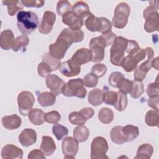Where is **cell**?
Returning a JSON list of instances; mask_svg holds the SVG:
<instances>
[{
	"label": "cell",
	"instance_id": "cell-1",
	"mask_svg": "<svg viewBox=\"0 0 159 159\" xmlns=\"http://www.w3.org/2000/svg\"><path fill=\"white\" fill-rule=\"evenodd\" d=\"M73 43H76V39L73 30L70 28L63 29L58 36L55 43L49 45V53L54 58L60 60Z\"/></svg>",
	"mask_w": 159,
	"mask_h": 159
},
{
	"label": "cell",
	"instance_id": "cell-2",
	"mask_svg": "<svg viewBox=\"0 0 159 159\" xmlns=\"http://www.w3.org/2000/svg\"><path fill=\"white\" fill-rule=\"evenodd\" d=\"M116 37L115 34L110 31L91 39L89 47L92 53V61L100 63L104 60L105 48L112 45Z\"/></svg>",
	"mask_w": 159,
	"mask_h": 159
},
{
	"label": "cell",
	"instance_id": "cell-3",
	"mask_svg": "<svg viewBox=\"0 0 159 159\" xmlns=\"http://www.w3.org/2000/svg\"><path fill=\"white\" fill-rule=\"evenodd\" d=\"M39 24L37 14L30 11H20L17 15V25L19 31L24 35H29L34 32Z\"/></svg>",
	"mask_w": 159,
	"mask_h": 159
},
{
	"label": "cell",
	"instance_id": "cell-4",
	"mask_svg": "<svg viewBox=\"0 0 159 159\" xmlns=\"http://www.w3.org/2000/svg\"><path fill=\"white\" fill-rule=\"evenodd\" d=\"M150 5L143 12V17L145 19L144 29L147 32L151 33L158 30L159 14L157 1H150Z\"/></svg>",
	"mask_w": 159,
	"mask_h": 159
},
{
	"label": "cell",
	"instance_id": "cell-5",
	"mask_svg": "<svg viewBox=\"0 0 159 159\" xmlns=\"http://www.w3.org/2000/svg\"><path fill=\"white\" fill-rule=\"evenodd\" d=\"M128 40L123 37H116L110 49V61L115 66H119L125 57Z\"/></svg>",
	"mask_w": 159,
	"mask_h": 159
},
{
	"label": "cell",
	"instance_id": "cell-6",
	"mask_svg": "<svg viewBox=\"0 0 159 159\" xmlns=\"http://www.w3.org/2000/svg\"><path fill=\"white\" fill-rule=\"evenodd\" d=\"M124 57L121 66L126 72H131L137 67L138 63L143 60L146 57L145 49L135 47L132 48Z\"/></svg>",
	"mask_w": 159,
	"mask_h": 159
},
{
	"label": "cell",
	"instance_id": "cell-7",
	"mask_svg": "<svg viewBox=\"0 0 159 159\" xmlns=\"http://www.w3.org/2000/svg\"><path fill=\"white\" fill-rule=\"evenodd\" d=\"M61 93L67 97L75 96L83 99L85 98L87 91L84 87L83 80L81 78H76L70 80L65 83Z\"/></svg>",
	"mask_w": 159,
	"mask_h": 159
},
{
	"label": "cell",
	"instance_id": "cell-8",
	"mask_svg": "<svg viewBox=\"0 0 159 159\" xmlns=\"http://www.w3.org/2000/svg\"><path fill=\"white\" fill-rule=\"evenodd\" d=\"M130 12V8L127 3L122 2L118 4L115 8L111 24L117 29L124 28L128 22Z\"/></svg>",
	"mask_w": 159,
	"mask_h": 159
},
{
	"label": "cell",
	"instance_id": "cell-9",
	"mask_svg": "<svg viewBox=\"0 0 159 159\" xmlns=\"http://www.w3.org/2000/svg\"><path fill=\"white\" fill-rule=\"evenodd\" d=\"M109 148L108 143L106 139L102 137H96L93 139L91 145V159L109 158L106 155Z\"/></svg>",
	"mask_w": 159,
	"mask_h": 159
},
{
	"label": "cell",
	"instance_id": "cell-10",
	"mask_svg": "<svg viewBox=\"0 0 159 159\" xmlns=\"http://www.w3.org/2000/svg\"><path fill=\"white\" fill-rule=\"evenodd\" d=\"M145 49L146 55H147V59L137 66L134 71V80L137 81H142L148 71L152 68V61L153 59L154 51L151 47H147Z\"/></svg>",
	"mask_w": 159,
	"mask_h": 159
},
{
	"label": "cell",
	"instance_id": "cell-11",
	"mask_svg": "<svg viewBox=\"0 0 159 159\" xmlns=\"http://www.w3.org/2000/svg\"><path fill=\"white\" fill-rule=\"evenodd\" d=\"M35 102V98L33 94L28 91L20 92L17 96V103L19 113L26 116L32 109Z\"/></svg>",
	"mask_w": 159,
	"mask_h": 159
},
{
	"label": "cell",
	"instance_id": "cell-12",
	"mask_svg": "<svg viewBox=\"0 0 159 159\" xmlns=\"http://www.w3.org/2000/svg\"><path fill=\"white\" fill-rule=\"evenodd\" d=\"M78 142L72 137L65 138L61 143V150L65 158H74L79 149Z\"/></svg>",
	"mask_w": 159,
	"mask_h": 159
},
{
	"label": "cell",
	"instance_id": "cell-13",
	"mask_svg": "<svg viewBox=\"0 0 159 159\" xmlns=\"http://www.w3.org/2000/svg\"><path fill=\"white\" fill-rule=\"evenodd\" d=\"M45 83L51 93L55 96L59 95L62 93V89L65 84V82L59 76L55 74H50L46 77Z\"/></svg>",
	"mask_w": 159,
	"mask_h": 159
},
{
	"label": "cell",
	"instance_id": "cell-14",
	"mask_svg": "<svg viewBox=\"0 0 159 159\" xmlns=\"http://www.w3.org/2000/svg\"><path fill=\"white\" fill-rule=\"evenodd\" d=\"M56 14L53 12L50 11H45L39 26V32L43 34H49L53 29Z\"/></svg>",
	"mask_w": 159,
	"mask_h": 159
},
{
	"label": "cell",
	"instance_id": "cell-15",
	"mask_svg": "<svg viewBox=\"0 0 159 159\" xmlns=\"http://www.w3.org/2000/svg\"><path fill=\"white\" fill-rule=\"evenodd\" d=\"M59 70L64 76L66 77H73L80 74L81 71V65L76 64L70 58L61 63Z\"/></svg>",
	"mask_w": 159,
	"mask_h": 159
},
{
	"label": "cell",
	"instance_id": "cell-16",
	"mask_svg": "<svg viewBox=\"0 0 159 159\" xmlns=\"http://www.w3.org/2000/svg\"><path fill=\"white\" fill-rule=\"evenodd\" d=\"M1 157L3 159H22L23 151L16 145L7 144L2 147Z\"/></svg>",
	"mask_w": 159,
	"mask_h": 159
},
{
	"label": "cell",
	"instance_id": "cell-17",
	"mask_svg": "<svg viewBox=\"0 0 159 159\" xmlns=\"http://www.w3.org/2000/svg\"><path fill=\"white\" fill-rule=\"evenodd\" d=\"M19 141L23 147H29L36 142L37 132L32 129H25L19 134Z\"/></svg>",
	"mask_w": 159,
	"mask_h": 159
},
{
	"label": "cell",
	"instance_id": "cell-18",
	"mask_svg": "<svg viewBox=\"0 0 159 159\" xmlns=\"http://www.w3.org/2000/svg\"><path fill=\"white\" fill-rule=\"evenodd\" d=\"M62 22L73 29H80L83 25V19L76 16L71 11L67 12L62 16Z\"/></svg>",
	"mask_w": 159,
	"mask_h": 159
},
{
	"label": "cell",
	"instance_id": "cell-19",
	"mask_svg": "<svg viewBox=\"0 0 159 159\" xmlns=\"http://www.w3.org/2000/svg\"><path fill=\"white\" fill-rule=\"evenodd\" d=\"M92 53L89 49L81 48L73 54L71 60L76 64L81 65L92 61Z\"/></svg>",
	"mask_w": 159,
	"mask_h": 159
},
{
	"label": "cell",
	"instance_id": "cell-20",
	"mask_svg": "<svg viewBox=\"0 0 159 159\" xmlns=\"http://www.w3.org/2000/svg\"><path fill=\"white\" fill-rule=\"evenodd\" d=\"M1 122L5 129L7 130H15L20 127L22 120L19 116L12 114L4 116L1 119Z\"/></svg>",
	"mask_w": 159,
	"mask_h": 159
},
{
	"label": "cell",
	"instance_id": "cell-21",
	"mask_svg": "<svg viewBox=\"0 0 159 159\" xmlns=\"http://www.w3.org/2000/svg\"><path fill=\"white\" fill-rule=\"evenodd\" d=\"M14 40V35L11 30L6 29L2 31L0 36L1 48L5 50H9L12 47Z\"/></svg>",
	"mask_w": 159,
	"mask_h": 159
},
{
	"label": "cell",
	"instance_id": "cell-22",
	"mask_svg": "<svg viewBox=\"0 0 159 159\" xmlns=\"http://www.w3.org/2000/svg\"><path fill=\"white\" fill-rule=\"evenodd\" d=\"M56 145L53 139L47 135H43L42 138L40 149L47 156L52 155L56 150Z\"/></svg>",
	"mask_w": 159,
	"mask_h": 159
},
{
	"label": "cell",
	"instance_id": "cell-23",
	"mask_svg": "<svg viewBox=\"0 0 159 159\" xmlns=\"http://www.w3.org/2000/svg\"><path fill=\"white\" fill-rule=\"evenodd\" d=\"M71 11L78 17L83 19L88 17L90 12L88 5L83 1H78L72 7Z\"/></svg>",
	"mask_w": 159,
	"mask_h": 159
},
{
	"label": "cell",
	"instance_id": "cell-24",
	"mask_svg": "<svg viewBox=\"0 0 159 159\" xmlns=\"http://www.w3.org/2000/svg\"><path fill=\"white\" fill-rule=\"evenodd\" d=\"M29 43V38L27 35H21L18 36L14 41L12 45V50L14 52H24L26 50V48Z\"/></svg>",
	"mask_w": 159,
	"mask_h": 159
},
{
	"label": "cell",
	"instance_id": "cell-25",
	"mask_svg": "<svg viewBox=\"0 0 159 159\" xmlns=\"http://www.w3.org/2000/svg\"><path fill=\"white\" fill-rule=\"evenodd\" d=\"M44 112L38 108L32 109L29 112L28 117L31 123L35 125H40L45 122Z\"/></svg>",
	"mask_w": 159,
	"mask_h": 159
},
{
	"label": "cell",
	"instance_id": "cell-26",
	"mask_svg": "<svg viewBox=\"0 0 159 159\" xmlns=\"http://www.w3.org/2000/svg\"><path fill=\"white\" fill-rule=\"evenodd\" d=\"M73 137L80 143L87 140L89 136V129L84 125H78L73 130Z\"/></svg>",
	"mask_w": 159,
	"mask_h": 159
},
{
	"label": "cell",
	"instance_id": "cell-27",
	"mask_svg": "<svg viewBox=\"0 0 159 159\" xmlns=\"http://www.w3.org/2000/svg\"><path fill=\"white\" fill-rule=\"evenodd\" d=\"M153 152V147L149 143H143L139 147L135 159H149Z\"/></svg>",
	"mask_w": 159,
	"mask_h": 159
},
{
	"label": "cell",
	"instance_id": "cell-28",
	"mask_svg": "<svg viewBox=\"0 0 159 159\" xmlns=\"http://www.w3.org/2000/svg\"><path fill=\"white\" fill-rule=\"evenodd\" d=\"M37 100L42 107H48L55 104L56 96L51 92H43L38 95Z\"/></svg>",
	"mask_w": 159,
	"mask_h": 159
},
{
	"label": "cell",
	"instance_id": "cell-29",
	"mask_svg": "<svg viewBox=\"0 0 159 159\" xmlns=\"http://www.w3.org/2000/svg\"><path fill=\"white\" fill-rule=\"evenodd\" d=\"M88 99L89 103L94 106L101 105L103 102V91L98 88L90 91Z\"/></svg>",
	"mask_w": 159,
	"mask_h": 159
},
{
	"label": "cell",
	"instance_id": "cell-30",
	"mask_svg": "<svg viewBox=\"0 0 159 159\" xmlns=\"http://www.w3.org/2000/svg\"><path fill=\"white\" fill-rule=\"evenodd\" d=\"M122 134L126 142H131L139 135L138 127L133 125H127L122 127Z\"/></svg>",
	"mask_w": 159,
	"mask_h": 159
},
{
	"label": "cell",
	"instance_id": "cell-31",
	"mask_svg": "<svg viewBox=\"0 0 159 159\" xmlns=\"http://www.w3.org/2000/svg\"><path fill=\"white\" fill-rule=\"evenodd\" d=\"M2 3L7 6V12L10 16H14L17 11L22 10L24 8L21 2L17 0H4Z\"/></svg>",
	"mask_w": 159,
	"mask_h": 159
},
{
	"label": "cell",
	"instance_id": "cell-32",
	"mask_svg": "<svg viewBox=\"0 0 159 159\" xmlns=\"http://www.w3.org/2000/svg\"><path fill=\"white\" fill-rule=\"evenodd\" d=\"M122 127L120 125L115 126L110 132L111 139L116 144L120 145L126 142L122 134Z\"/></svg>",
	"mask_w": 159,
	"mask_h": 159
},
{
	"label": "cell",
	"instance_id": "cell-33",
	"mask_svg": "<svg viewBox=\"0 0 159 159\" xmlns=\"http://www.w3.org/2000/svg\"><path fill=\"white\" fill-rule=\"evenodd\" d=\"M98 119L103 124H109L114 119V112L108 107H102L99 111Z\"/></svg>",
	"mask_w": 159,
	"mask_h": 159
},
{
	"label": "cell",
	"instance_id": "cell-34",
	"mask_svg": "<svg viewBox=\"0 0 159 159\" xmlns=\"http://www.w3.org/2000/svg\"><path fill=\"white\" fill-rule=\"evenodd\" d=\"M112 29V24L106 17H97V32L106 34Z\"/></svg>",
	"mask_w": 159,
	"mask_h": 159
},
{
	"label": "cell",
	"instance_id": "cell-35",
	"mask_svg": "<svg viewBox=\"0 0 159 159\" xmlns=\"http://www.w3.org/2000/svg\"><path fill=\"white\" fill-rule=\"evenodd\" d=\"M145 122L148 126L158 127L159 124L158 112L154 110L147 111L145 116Z\"/></svg>",
	"mask_w": 159,
	"mask_h": 159
},
{
	"label": "cell",
	"instance_id": "cell-36",
	"mask_svg": "<svg viewBox=\"0 0 159 159\" xmlns=\"http://www.w3.org/2000/svg\"><path fill=\"white\" fill-rule=\"evenodd\" d=\"M132 81V86L129 94L132 98L137 99L140 98L144 92L143 84L142 81H137L135 80H133Z\"/></svg>",
	"mask_w": 159,
	"mask_h": 159
},
{
	"label": "cell",
	"instance_id": "cell-37",
	"mask_svg": "<svg viewBox=\"0 0 159 159\" xmlns=\"http://www.w3.org/2000/svg\"><path fill=\"white\" fill-rule=\"evenodd\" d=\"M117 99L114 106L118 111H123L126 109L127 106L128 101L127 94L119 90L117 91Z\"/></svg>",
	"mask_w": 159,
	"mask_h": 159
},
{
	"label": "cell",
	"instance_id": "cell-38",
	"mask_svg": "<svg viewBox=\"0 0 159 159\" xmlns=\"http://www.w3.org/2000/svg\"><path fill=\"white\" fill-rule=\"evenodd\" d=\"M117 99V92L113 91H109L108 88L106 86L103 90V102L108 105H114Z\"/></svg>",
	"mask_w": 159,
	"mask_h": 159
},
{
	"label": "cell",
	"instance_id": "cell-39",
	"mask_svg": "<svg viewBox=\"0 0 159 159\" xmlns=\"http://www.w3.org/2000/svg\"><path fill=\"white\" fill-rule=\"evenodd\" d=\"M52 132L58 140H62L68 134V130L67 127L57 123L53 125Z\"/></svg>",
	"mask_w": 159,
	"mask_h": 159
},
{
	"label": "cell",
	"instance_id": "cell-40",
	"mask_svg": "<svg viewBox=\"0 0 159 159\" xmlns=\"http://www.w3.org/2000/svg\"><path fill=\"white\" fill-rule=\"evenodd\" d=\"M70 122L73 125H83L87 119L80 111L72 112L68 116Z\"/></svg>",
	"mask_w": 159,
	"mask_h": 159
},
{
	"label": "cell",
	"instance_id": "cell-41",
	"mask_svg": "<svg viewBox=\"0 0 159 159\" xmlns=\"http://www.w3.org/2000/svg\"><path fill=\"white\" fill-rule=\"evenodd\" d=\"M42 61H46L50 66L52 71L59 69L61 63L60 60L54 58L49 53H46L43 55Z\"/></svg>",
	"mask_w": 159,
	"mask_h": 159
},
{
	"label": "cell",
	"instance_id": "cell-42",
	"mask_svg": "<svg viewBox=\"0 0 159 159\" xmlns=\"http://www.w3.org/2000/svg\"><path fill=\"white\" fill-rule=\"evenodd\" d=\"M124 78H125L124 75L121 72L114 71L110 75L108 79V82L111 86L117 88Z\"/></svg>",
	"mask_w": 159,
	"mask_h": 159
},
{
	"label": "cell",
	"instance_id": "cell-43",
	"mask_svg": "<svg viewBox=\"0 0 159 159\" xmlns=\"http://www.w3.org/2000/svg\"><path fill=\"white\" fill-rule=\"evenodd\" d=\"M72 6L68 1H59L57 5V12L59 16H63L65 13L71 11Z\"/></svg>",
	"mask_w": 159,
	"mask_h": 159
},
{
	"label": "cell",
	"instance_id": "cell-44",
	"mask_svg": "<svg viewBox=\"0 0 159 159\" xmlns=\"http://www.w3.org/2000/svg\"><path fill=\"white\" fill-rule=\"evenodd\" d=\"M107 71V66L102 63H97L93 65L91 70V73L94 75L96 77H102Z\"/></svg>",
	"mask_w": 159,
	"mask_h": 159
},
{
	"label": "cell",
	"instance_id": "cell-45",
	"mask_svg": "<svg viewBox=\"0 0 159 159\" xmlns=\"http://www.w3.org/2000/svg\"><path fill=\"white\" fill-rule=\"evenodd\" d=\"M84 86L88 88H94L96 86L98 83V78L90 73L87 74L83 80Z\"/></svg>",
	"mask_w": 159,
	"mask_h": 159
},
{
	"label": "cell",
	"instance_id": "cell-46",
	"mask_svg": "<svg viewBox=\"0 0 159 159\" xmlns=\"http://www.w3.org/2000/svg\"><path fill=\"white\" fill-rule=\"evenodd\" d=\"M38 74L41 77H47L52 71L50 66L44 61L40 62L37 67Z\"/></svg>",
	"mask_w": 159,
	"mask_h": 159
},
{
	"label": "cell",
	"instance_id": "cell-47",
	"mask_svg": "<svg viewBox=\"0 0 159 159\" xmlns=\"http://www.w3.org/2000/svg\"><path fill=\"white\" fill-rule=\"evenodd\" d=\"M61 118L60 113L57 111H52L45 114V121L50 124H57Z\"/></svg>",
	"mask_w": 159,
	"mask_h": 159
},
{
	"label": "cell",
	"instance_id": "cell-48",
	"mask_svg": "<svg viewBox=\"0 0 159 159\" xmlns=\"http://www.w3.org/2000/svg\"><path fill=\"white\" fill-rule=\"evenodd\" d=\"M96 19L93 13H90L84 21V25L88 30L91 32H96Z\"/></svg>",
	"mask_w": 159,
	"mask_h": 159
},
{
	"label": "cell",
	"instance_id": "cell-49",
	"mask_svg": "<svg viewBox=\"0 0 159 159\" xmlns=\"http://www.w3.org/2000/svg\"><path fill=\"white\" fill-rule=\"evenodd\" d=\"M132 86V81L127 78H124L123 80L121 81V83L119 84L117 88L119 89V91L127 94V93H130Z\"/></svg>",
	"mask_w": 159,
	"mask_h": 159
},
{
	"label": "cell",
	"instance_id": "cell-50",
	"mask_svg": "<svg viewBox=\"0 0 159 159\" xmlns=\"http://www.w3.org/2000/svg\"><path fill=\"white\" fill-rule=\"evenodd\" d=\"M146 92L150 98L158 96V83L157 80L155 83H150L148 85Z\"/></svg>",
	"mask_w": 159,
	"mask_h": 159
},
{
	"label": "cell",
	"instance_id": "cell-51",
	"mask_svg": "<svg viewBox=\"0 0 159 159\" xmlns=\"http://www.w3.org/2000/svg\"><path fill=\"white\" fill-rule=\"evenodd\" d=\"M22 5L25 6L27 7H42L45 2L43 1H36V0H25V1H20Z\"/></svg>",
	"mask_w": 159,
	"mask_h": 159
},
{
	"label": "cell",
	"instance_id": "cell-52",
	"mask_svg": "<svg viewBox=\"0 0 159 159\" xmlns=\"http://www.w3.org/2000/svg\"><path fill=\"white\" fill-rule=\"evenodd\" d=\"M29 159H34V158H42L45 159V156L43 152L39 149H34L30 151L28 155Z\"/></svg>",
	"mask_w": 159,
	"mask_h": 159
},
{
	"label": "cell",
	"instance_id": "cell-53",
	"mask_svg": "<svg viewBox=\"0 0 159 159\" xmlns=\"http://www.w3.org/2000/svg\"><path fill=\"white\" fill-rule=\"evenodd\" d=\"M158 96L150 97L148 100V105L149 107L153 109L155 111L158 112Z\"/></svg>",
	"mask_w": 159,
	"mask_h": 159
},
{
	"label": "cell",
	"instance_id": "cell-54",
	"mask_svg": "<svg viewBox=\"0 0 159 159\" xmlns=\"http://www.w3.org/2000/svg\"><path fill=\"white\" fill-rule=\"evenodd\" d=\"M80 111L84 115L87 120L92 118L94 114V111L92 107H84Z\"/></svg>",
	"mask_w": 159,
	"mask_h": 159
},
{
	"label": "cell",
	"instance_id": "cell-55",
	"mask_svg": "<svg viewBox=\"0 0 159 159\" xmlns=\"http://www.w3.org/2000/svg\"><path fill=\"white\" fill-rule=\"evenodd\" d=\"M152 67L155 68L157 70H158V58L156 57L155 59H153L152 61Z\"/></svg>",
	"mask_w": 159,
	"mask_h": 159
}]
</instances>
